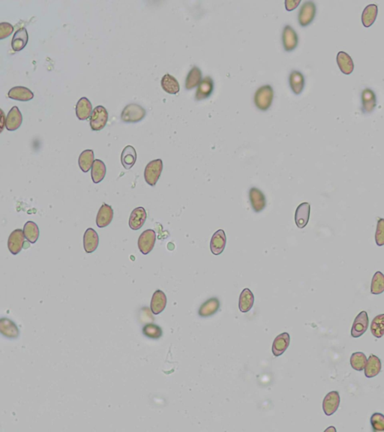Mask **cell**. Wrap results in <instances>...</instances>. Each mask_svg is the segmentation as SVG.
<instances>
[{"label":"cell","instance_id":"1","mask_svg":"<svg viewBox=\"0 0 384 432\" xmlns=\"http://www.w3.org/2000/svg\"><path fill=\"white\" fill-rule=\"evenodd\" d=\"M274 99V90L272 86L266 84L257 89L254 97V102L258 110L266 111L270 108Z\"/></svg>","mask_w":384,"mask_h":432},{"label":"cell","instance_id":"2","mask_svg":"<svg viewBox=\"0 0 384 432\" xmlns=\"http://www.w3.org/2000/svg\"><path fill=\"white\" fill-rule=\"evenodd\" d=\"M147 114L145 109L139 104L132 103L128 104L121 113V120L124 123H138L144 119Z\"/></svg>","mask_w":384,"mask_h":432},{"label":"cell","instance_id":"3","mask_svg":"<svg viewBox=\"0 0 384 432\" xmlns=\"http://www.w3.org/2000/svg\"><path fill=\"white\" fill-rule=\"evenodd\" d=\"M162 170L163 162L161 159H156L148 163L144 170V179L147 184L150 186H156Z\"/></svg>","mask_w":384,"mask_h":432},{"label":"cell","instance_id":"4","mask_svg":"<svg viewBox=\"0 0 384 432\" xmlns=\"http://www.w3.org/2000/svg\"><path fill=\"white\" fill-rule=\"evenodd\" d=\"M317 7L313 1H306L301 6L298 14V21L301 27L310 25L316 16Z\"/></svg>","mask_w":384,"mask_h":432},{"label":"cell","instance_id":"5","mask_svg":"<svg viewBox=\"0 0 384 432\" xmlns=\"http://www.w3.org/2000/svg\"><path fill=\"white\" fill-rule=\"evenodd\" d=\"M108 112L103 106H97L90 116V127L93 131L102 130L108 121Z\"/></svg>","mask_w":384,"mask_h":432},{"label":"cell","instance_id":"6","mask_svg":"<svg viewBox=\"0 0 384 432\" xmlns=\"http://www.w3.org/2000/svg\"><path fill=\"white\" fill-rule=\"evenodd\" d=\"M156 241V233L153 230L143 231L139 236L138 248L143 255H148L153 251Z\"/></svg>","mask_w":384,"mask_h":432},{"label":"cell","instance_id":"7","mask_svg":"<svg viewBox=\"0 0 384 432\" xmlns=\"http://www.w3.org/2000/svg\"><path fill=\"white\" fill-rule=\"evenodd\" d=\"M282 42L287 52H290L296 48L299 44V37L296 30L290 25H286L282 33Z\"/></svg>","mask_w":384,"mask_h":432},{"label":"cell","instance_id":"8","mask_svg":"<svg viewBox=\"0 0 384 432\" xmlns=\"http://www.w3.org/2000/svg\"><path fill=\"white\" fill-rule=\"evenodd\" d=\"M24 239L26 238L24 230L17 229L11 233L8 239V248L12 255H18L21 252L24 246Z\"/></svg>","mask_w":384,"mask_h":432},{"label":"cell","instance_id":"9","mask_svg":"<svg viewBox=\"0 0 384 432\" xmlns=\"http://www.w3.org/2000/svg\"><path fill=\"white\" fill-rule=\"evenodd\" d=\"M369 320L366 311H362L355 318L351 329V335L353 338H359L365 333L369 327Z\"/></svg>","mask_w":384,"mask_h":432},{"label":"cell","instance_id":"10","mask_svg":"<svg viewBox=\"0 0 384 432\" xmlns=\"http://www.w3.org/2000/svg\"><path fill=\"white\" fill-rule=\"evenodd\" d=\"M214 80L210 76H206L203 78L196 91V101H203L209 99L214 91Z\"/></svg>","mask_w":384,"mask_h":432},{"label":"cell","instance_id":"11","mask_svg":"<svg viewBox=\"0 0 384 432\" xmlns=\"http://www.w3.org/2000/svg\"><path fill=\"white\" fill-rule=\"evenodd\" d=\"M340 404V396L337 391H332L326 395L323 402V409L326 416H332L337 411Z\"/></svg>","mask_w":384,"mask_h":432},{"label":"cell","instance_id":"12","mask_svg":"<svg viewBox=\"0 0 384 432\" xmlns=\"http://www.w3.org/2000/svg\"><path fill=\"white\" fill-rule=\"evenodd\" d=\"M249 200L251 205L255 212H260L265 209L266 206V197L263 192L253 187L249 191Z\"/></svg>","mask_w":384,"mask_h":432},{"label":"cell","instance_id":"13","mask_svg":"<svg viewBox=\"0 0 384 432\" xmlns=\"http://www.w3.org/2000/svg\"><path fill=\"white\" fill-rule=\"evenodd\" d=\"M23 123V116L17 106H14L10 110L5 119V126L7 130L14 132L21 127Z\"/></svg>","mask_w":384,"mask_h":432},{"label":"cell","instance_id":"14","mask_svg":"<svg viewBox=\"0 0 384 432\" xmlns=\"http://www.w3.org/2000/svg\"><path fill=\"white\" fill-rule=\"evenodd\" d=\"M227 238L223 230H219L213 234L210 242V249L215 255H219L224 252L226 246Z\"/></svg>","mask_w":384,"mask_h":432},{"label":"cell","instance_id":"15","mask_svg":"<svg viewBox=\"0 0 384 432\" xmlns=\"http://www.w3.org/2000/svg\"><path fill=\"white\" fill-rule=\"evenodd\" d=\"M362 110L364 113H371L375 110L377 106V97L375 92L369 88L365 89L361 96Z\"/></svg>","mask_w":384,"mask_h":432},{"label":"cell","instance_id":"16","mask_svg":"<svg viewBox=\"0 0 384 432\" xmlns=\"http://www.w3.org/2000/svg\"><path fill=\"white\" fill-rule=\"evenodd\" d=\"M113 219H114V210L111 206L106 203H103L96 216V225L100 228H106L111 223Z\"/></svg>","mask_w":384,"mask_h":432},{"label":"cell","instance_id":"17","mask_svg":"<svg viewBox=\"0 0 384 432\" xmlns=\"http://www.w3.org/2000/svg\"><path fill=\"white\" fill-rule=\"evenodd\" d=\"M310 204L307 202L302 203L296 208L295 222L298 228L302 229L309 223L310 217Z\"/></svg>","mask_w":384,"mask_h":432},{"label":"cell","instance_id":"18","mask_svg":"<svg viewBox=\"0 0 384 432\" xmlns=\"http://www.w3.org/2000/svg\"><path fill=\"white\" fill-rule=\"evenodd\" d=\"M0 332L3 336L9 339H15L20 335V331L15 323L7 318L0 320Z\"/></svg>","mask_w":384,"mask_h":432},{"label":"cell","instance_id":"19","mask_svg":"<svg viewBox=\"0 0 384 432\" xmlns=\"http://www.w3.org/2000/svg\"><path fill=\"white\" fill-rule=\"evenodd\" d=\"M147 214L143 207H137L131 212L129 218V227L131 230H140L145 224Z\"/></svg>","mask_w":384,"mask_h":432},{"label":"cell","instance_id":"20","mask_svg":"<svg viewBox=\"0 0 384 432\" xmlns=\"http://www.w3.org/2000/svg\"><path fill=\"white\" fill-rule=\"evenodd\" d=\"M99 243L98 233L93 228H88L84 236V248L87 254L93 253L97 249Z\"/></svg>","mask_w":384,"mask_h":432},{"label":"cell","instance_id":"21","mask_svg":"<svg viewBox=\"0 0 384 432\" xmlns=\"http://www.w3.org/2000/svg\"><path fill=\"white\" fill-rule=\"evenodd\" d=\"M289 84L293 93L295 95H300L305 88V77L299 71H292L289 76Z\"/></svg>","mask_w":384,"mask_h":432},{"label":"cell","instance_id":"22","mask_svg":"<svg viewBox=\"0 0 384 432\" xmlns=\"http://www.w3.org/2000/svg\"><path fill=\"white\" fill-rule=\"evenodd\" d=\"M167 305V297L162 291L158 290L153 294L152 297L151 308L152 312L154 314H159L162 312Z\"/></svg>","mask_w":384,"mask_h":432},{"label":"cell","instance_id":"23","mask_svg":"<svg viewBox=\"0 0 384 432\" xmlns=\"http://www.w3.org/2000/svg\"><path fill=\"white\" fill-rule=\"evenodd\" d=\"M29 41L28 33H27V29H19L14 33L12 40H11V47L13 51H21L23 49L27 46Z\"/></svg>","mask_w":384,"mask_h":432},{"label":"cell","instance_id":"24","mask_svg":"<svg viewBox=\"0 0 384 432\" xmlns=\"http://www.w3.org/2000/svg\"><path fill=\"white\" fill-rule=\"evenodd\" d=\"M290 337L288 332H283L275 338L273 344V353L275 357H279L285 352L290 345Z\"/></svg>","mask_w":384,"mask_h":432},{"label":"cell","instance_id":"25","mask_svg":"<svg viewBox=\"0 0 384 432\" xmlns=\"http://www.w3.org/2000/svg\"><path fill=\"white\" fill-rule=\"evenodd\" d=\"M93 106L87 98L83 97L76 105V115L80 120H87L93 113Z\"/></svg>","mask_w":384,"mask_h":432},{"label":"cell","instance_id":"26","mask_svg":"<svg viewBox=\"0 0 384 432\" xmlns=\"http://www.w3.org/2000/svg\"><path fill=\"white\" fill-rule=\"evenodd\" d=\"M338 66L343 74H351L354 70V63L349 54L344 51L338 53L337 57Z\"/></svg>","mask_w":384,"mask_h":432},{"label":"cell","instance_id":"27","mask_svg":"<svg viewBox=\"0 0 384 432\" xmlns=\"http://www.w3.org/2000/svg\"><path fill=\"white\" fill-rule=\"evenodd\" d=\"M8 98L17 101H28L34 98V94L30 89L24 87H15L11 88L8 93Z\"/></svg>","mask_w":384,"mask_h":432},{"label":"cell","instance_id":"28","mask_svg":"<svg viewBox=\"0 0 384 432\" xmlns=\"http://www.w3.org/2000/svg\"><path fill=\"white\" fill-rule=\"evenodd\" d=\"M202 80H203V74L201 70L197 66H193L186 77L185 87L187 90L194 89L196 87H198Z\"/></svg>","mask_w":384,"mask_h":432},{"label":"cell","instance_id":"29","mask_svg":"<svg viewBox=\"0 0 384 432\" xmlns=\"http://www.w3.org/2000/svg\"><path fill=\"white\" fill-rule=\"evenodd\" d=\"M137 161V153L132 146H126L121 154V163L126 170L132 168Z\"/></svg>","mask_w":384,"mask_h":432},{"label":"cell","instance_id":"30","mask_svg":"<svg viewBox=\"0 0 384 432\" xmlns=\"http://www.w3.org/2000/svg\"><path fill=\"white\" fill-rule=\"evenodd\" d=\"M381 360L377 356L371 354L365 367V375L368 378H372L381 372Z\"/></svg>","mask_w":384,"mask_h":432},{"label":"cell","instance_id":"31","mask_svg":"<svg viewBox=\"0 0 384 432\" xmlns=\"http://www.w3.org/2000/svg\"><path fill=\"white\" fill-rule=\"evenodd\" d=\"M220 308V302L217 298H211L208 299L200 306L199 309V315L202 318H207L212 316L219 311Z\"/></svg>","mask_w":384,"mask_h":432},{"label":"cell","instance_id":"32","mask_svg":"<svg viewBox=\"0 0 384 432\" xmlns=\"http://www.w3.org/2000/svg\"><path fill=\"white\" fill-rule=\"evenodd\" d=\"M255 302V297L249 288H245L239 296V308L243 313L249 312Z\"/></svg>","mask_w":384,"mask_h":432},{"label":"cell","instance_id":"33","mask_svg":"<svg viewBox=\"0 0 384 432\" xmlns=\"http://www.w3.org/2000/svg\"><path fill=\"white\" fill-rule=\"evenodd\" d=\"M161 85L163 90L169 94H177L180 92V87L178 80L170 74H165L161 78Z\"/></svg>","mask_w":384,"mask_h":432},{"label":"cell","instance_id":"34","mask_svg":"<svg viewBox=\"0 0 384 432\" xmlns=\"http://www.w3.org/2000/svg\"><path fill=\"white\" fill-rule=\"evenodd\" d=\"M378 13V5L375 4L367 5L362 14V23L364 27H370L375 23Z\"/></svg>","mask_w":384,"mask_h":432},{"label":"cell","instance_id":"35","mask_svg":"<svg viewBox=\"0 0 384 432\" xmlns=\"http://www.w3.org/2000/svg\"><path fill=\"white\" fill-rule=\"evenodd\" d=\"M94 152L92 149H87L82 152L78 159V165L80 168L84 173H87L93 167L94 163Z\"/></svg>","mask_w":384,"mask_h":432},{"label":"cell","instance_id":"36","mask_svg":"<svg viewBox=\"0 0 384 432\" xmlns=\"http://www.w3.org/2000/svg\"><path fill=\"white\" fill-rule=\"evenodd\" d=\"M106 166L104 162L99 159H96L92 167L91 176L94 183H99L105 177Z\"/></svg>","mask_w":384,"mask_h":432},{"label":"cell","instance_id":"37","mask_svg":"<svg viewBox=\"0 0 384 432\" xmlns=\"http://www.w3.org/2000/svg\"><path fill=\"white\" fill-rule=\"evenodd\" d=\"M24 233L26 239L29 242L35 243L39 237V229L38 225L32 221H28L24 225Z\"/></svg>","mask_w":384,"mask_h":432},{"label":"cell","instance_id":"38","mask_svg":"<svg viewBox=\"0 0 384 432\" xmlns=\"http://www.w3.org/2000/svg\"><path fill=\"white\" fill-rule=\"evenodd\" d=\"M371 332L376 338H382L384 335V314L375 317L371 324Z\"/></svg>","mask_w":384,"mask_h":432},{"label":"cell","instance_id":"39","mask_svg":"<svg viewBox=\"0 0 384 432\" xmlns=\"http://www.w3.org/2000/svg\"><path fill=\"white\" fill-rule=\"evenodd\" d=\"M371 292L375 295L384 292V275L380 271L376 272L372 278Z\"/></svg>","mask_w":384,"mask_h":432},{"label":"cell","instance_id":"40","mask_svg":"<svg viewBox=\"0 0 384 432\" xmlns=\"http://www.w3.org/2000/svg\"><path fill=\"white\" fill-rule=\"evenodd\" d=\"M367 361L366 356L362 352L353 353L351 357V366L356 371H361L365 369Z\"/></svg>","mask_w":384,"mask_h":432},{"label":"cell","instance_id":"41","mask_svg":"<svg viewBox=\"0 0 384 432\" xmlns=\"http://www.w3.org/2000/svg\"><path fill=\"white\" fill-rule=\"evenodd\" d=\"M143 334L152 339H159L162 336V330L154 324H147L143 327Z\"/></svg>","mask_w":384,"mask_h":432},{"label":"cell","instance_id":"42","mask_svg":"<svg viewBox=\"0 0 384 432\" xmlns=\"http://www.w3.org/2000/svg\"><path fill=\"white\" fill-rule=\"evenodd\" d=\"M371 424L374 432H384V415L375 413L371 417Z\"/></svg>","mask_w":384,"mask_h":432},{"label":"cell","instance_id":"43","mask_svg":"<svg viewBox=\"0 0 384 432\" xmlns=\"http://www.w3.org/2000/svg\"><path fill=\"white\" fill-rule=\"evenodd\" d=\"M375 241L378 246L384 245V219H380L377 225Z\"/></svg>","mask_w":384,"mask_h":432},{"label":"cell","instance_id":"44","mask_svg":"<svg viewBox=\"0 0 384 432\" xmlns=\"http://www.w3.org/2000/svg\"><path fill=\"white\" fill-rule=\"evenodd\" d=\"M14 32V27L9 23H1L0 24V39L8 38Z\"/></svg>","mask_w":384,"mask_h":432},{"label":"cell","instance_id":"45","mask_svg":"<svg viewBox=\"0 0 384 432\" xmlns=\"http://www.w3.org/2000/svg\"><path fill=\"white\" fill-rule=\"evenodd\" d=\"M301 0H286L285 2V8L287 11H293L295 8H297Z\"/></svg>","mask_w":384,"mask_h":432}]
</instances>
